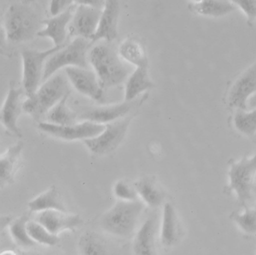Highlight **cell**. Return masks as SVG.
Wrapping results in <instances>:
<instances>
[{"label": "cell", "mask_w": 256, "mask_h": 255, "mask_svg": "<svg viewBox=\"0 0 256 255\" xmlns=\"http://www.w3.org/2000/svg\"><path fill=\"white\" fill-rule=\"evenodd\" d=\"M120 56L119 52L108 42L98 44L89 51L90 64L103 90L122 84L128 76L130 69Z\"/></svg>", "instance_id": "6da1fadb"}, {"label": "cell", "mask_w": 256, "mask_h": 255, "mask_svg": "<svg viewBox=\"0 0 256 255\" xmlns=\"http://www.w3.org/2000/svg\"><path fill=\"white\" fill-rule=\"evenodd\" d=\"M42 21L34 7L28 3H14L4 16L6 38L12 43L28 42L40 31Z\"/></svg>", "instance_id": "7a4b0ae2"}, {"label": "cell", "mask_w": 256, "mask_h": 255, "mask_svg": "<svg viewBox=\"0 0 256 255\" xmlns=\"http://www.w3.org/2000/svg\"><path fill=\"white\" fill-rule=\"evenodd\" d=\"M68 94L70 90L66 78L62 74H55L43 82L34 96L28 98L24 103V111L36 120H42Z\"/></svg>", "instance_id": "3957f363"}, {"label": "cell", "mask_w": 256, "mask_h": 255, "mask_svg": "<svg viewBox=\"0 0 256 255\" xmlns=\"http://www.w3.org/2000/svg\"><path fill=\"white\" fill-rule=\"evenodd\" d=\"M144 207V202L140 200H119L102 216L100 225L112 235L130 236L136 229Z\"/></svg>", "instance_id": "277c9868"}, {"label": "cell", "mask_w": 256, "mask_h": 255, "mask_svg": "<svg viewBox=\"0 0 256 255\" xmlns=\"http://www.w3.org/2000/svg\"><path fill=\"white\" fill-rule=\"evenodd\" d=\"M92 42L84 38H74V40L62 49L50 56L44 67L42 81H46L62 68L78 67L90 69L88 60Z\"/></svg>", "instance_id": "5b68a950"}, {"label": "cell", "mask_w": 256, "mask_h": 255, "mask_svg": "<svg viewBox=\"0 0 256 255\" xmlns=\"http://www.w3.org/2000/svg\"><path fill=\"white\" fill-rule=\"evenodd\" d=\"M256 176V154L252 158L244 156L239 162L230 164L228 190L234 192L240 204L244 207L254 196Z\"/></svg>", "instance_id": "8992f818"}, {"label": "cell", "mask_w": 256, "mask_h": 255, "mask_svg": "<svg viewBox=\"0 0 256 255\" xmlns=\"http://www.w3.org/2000/svg\"><path fill=\"white\" fill-rule=\"evenodd\" d=\"M64 46H54L47 50L38 51L35 50H24L22 52L23 60L24 90L28 98L32 97L40 88V82L42 80L46 60ZM47 61V60H46Z\"/></svg>", "instance_id": "52a82bcc"}, {"label": "cell", "mask_w": 256, "mask_h": 255, "mask_svg": "<svg viewBox=\"0 0 256 255\" xmlns=\"http://www.w3.org/2000/svg\"><path fill=\"white\" fill-rule=\"evenodd\" d=\"M131 118H120L106 124V129L100 135L84 140L90 151L95 154H108L120 144L125 136Z\"/></svg>", "instance_id": "ba28073f"}, {"label": "cell", "mask_w": 256, "mask_h": 255, "mask_svg": "<svg viewBox=\"0 0 256 255\" xmlns=\"http://www.w3.org/2000/svg\"><path fill=\"white\" fill-rule=\"evenodd\" d=\"M38 128L42 132L60 139L65 140H84L100 135L106 129V124L84 121L80 124L62 126L52 124L47 122H41L38 124Z\"/></svg>", "instance_id": "9c48e42d"}, {"label": "cell", "mask_w": 256, "mask_h": 255, "mask_svg": "<svg viewBox=\"0 0 256 255\" xmlns=\"http://www.w3.org/2000/svg\"><path fill=\"white\" fill-rule=\"evenodd\" d=\"M102 14L101 9L78 4L68 26L70 36L84 38L91 40L96 32Z\"/></svg>", "instance_id": "30bf717a"}, {"label": "cell", "mask_w": 256, "mask_h": 255, "mask_svg": "<svg viewBox=\"0 0 256 255\" xmlns=\"http://www.w3.org/2000/svg\"><path fill=\"white\" fill-rule=\"evenodd\" d=\"M65 72L67 78L78 92L94 100H102L103 88L95 72L78 67L66 68Z\"/></svg>", "instance_id": "8fae6325"}, {"label": "cell", "mask_w": 256, "mask_h": 255, "mask_svg": "<svg viewBox=\"0 0 256 255\" xmlns=\"http://www.w3.org/2000/svg\"><path fill=\"white\" fill-rule=\"evenodd\" d=\"M23 93L22 88L12 86L1 110L2 124L8 132L18 138L22 136L18 121L22 110H24Z\"/></svg>", "instance_id": "7c38bea8"}, {"label": "cell", "mask_w": 256, "mask_h": 255, "mask_svg": "<svg viewBox=\"0 0 256 255\" xmlns=\"http://www.w3.org/2000/svg\"><path fill=\"white\" fill-rule=\"evenodd\" d=\"M256 92V62L248 68L233 84L228 94V103L232 108L246 110L247 100Z\"/></svg>", "instance_id": "4fadbf2b"}, {"label": "cell", "mask_w": 256, "mask_h": 255, "mask_svg": "<svg viewBox=\"0 0 256 255\" xmlns=\"http://www.w3.org/2000/svg\"><path fill=\"white\" fill-rule=\"evenodd\" d=\"M120 12V8L119 2L116 0L106 1L96 32L91 38L92 43L100 40H104L108 43H110L118 38Z\"/></svg>", "instance_id": "5bb4252c"}, {"label": "cell", "mask_w": 256, "mask_h": 255, "mask_svg": "<svg viewBox=\"0 0 256 255\" xmlns=\"http://www.w3.org/2000/svg\"><path fill=\"white\" fill-rule=\"evenodd\" d=\"M36 222L43 225L49 232L56 236L67 230H72L82 223L78 214H68L58 210H48L38 212Z\"/></svg>", "instance_id": "9a60e30c"}, {"label": "cell", "mask_w": 256, "mask_h": 255, "mask_svg": "<svg viewBox=\"0 0 256 255\" xmlns=\"http://www.w3.org/2000/svg\"><path fill=\"white\" fill-rule=\"evenodd\" d=\"M76 7V4H74L64 13L43 21V24L46 25V28L40 30L37 36L38 37L50 38L55 46H65L68 26Z\"/></svg>", "instance_id": "2e32d148"}, {"label": "cell", "mask_w": 256, "mask_h": 255, "mask_svg": "<svg viewBox=\"0 0 256 255\" xmlns=\"http://www.w3.org/2000/svg\"><path fill=\"white\" fill-rule=\"evenodd\" d=\"M132 105L131 102H125L110 106L89 108L82 111L78 118L96 124H108L125 116L132 109Z\"/></svg>", "instance_id": "e0dca14e"}, {"label": "cell", "mask_w": 256, "mask_h": 255, "mask_svg": "<svg viewBox=\"0 0 256 255\" xmlns=\"http://www.w3.org/2000/svg\"><path fill=\"white\" fill-rule=\"evenodd\" d=\"M157 222L155 218L146 219L139 228L133 241L134 255H158L157 252Z\"/></svg>", "instance_id": "ac0fdd59"}, {"label": "cell", "mask_w": 256, "mask_h": 255, "mask_svg": "<svg viewBox=\"0 0 256 255\" xmlns=\"http://www.w3.org/2000/svg\"><path fill=\"white\" fill-rule=\"evenodd\" d=\"M180 225L174 207L166 202L163 207L160 238L166 247H172L178 243L180 237Z\"/></svg>", "instance_id": "d6986e66"}, {"label": "cell", "mask_w": 256, "mask_h": 255, "mask_svg": "<svg viewBox=\"0 0 256 255\" xmlns=\"http://www.w3.org/2000/svg\"><path fill=\"white\" fill-rule=\"evenodd\" d=\"M133 186L136 188L139 198H142L144 204L152 208L160 206L162 204L164 198V193L154 178L151 177H143L134 182Z\"/></svg>", "instance_id": "ffe728a7"}, {"label": "cell", "mask_w": 256, "mask_h": 255, "mask_svg": "<svg viewBox=\"0 0 256 255\" xmlns=\"http://www.w3.org/2000/svg\"><path fill=\"white\" fill-rule=\"evenodd\" d=\"M28 206L30 212H41L48 210H58L67 212L66 207L56 186H52L48 190L34 198Z\"/></svg>", "instance_id": "44dd1931"}, {"label": "cell", "mask_w": 256, "mask_h": 255, "mask_svg": "<svg viewBox=\"0 0 256 255\" xmlns=\"http://www.w3.org/2000/svg\"><path fill=\"white\" fill-rule=\"evenodd\" d=\"M154 86L148 74V68H136L126 84V102H131L144 92L154 88Z\"/></svg>", "instance_id": "7402d4cb"}, {"label": "cell", "mask_w": 256, "mask_h": 255, "mask_svg": "<svg viewBox=\"0 0 256 255\" xmlns=\"http://www.w3.org/2000/svg\"><path fill=\"white\" fill-rule=\"evenodd\" d=\"M24 144L18 142L10 147L0 158V177L1 182L12 181L14 174L18 168Z\"/></svg>", "instance_id": "603a6c76"}, {"label": "cell", "mask_w": 256, "mask_h": 255, "mask_svg": "<svg viewBox=\"0 0 256 255\" xmlns=\"http://www.w3.org/2000/svg\"><path fill=\"white\" fill-rule=\"evenodd\" d=\"M188 8L193 13L204 16H221L236 10V7L226 0H202L190 3Z\"/></svg>", "instance_id": "cb8c5ba5"}, {"label": "cell", "mask_w": 256, "mask_h": 255, "mask_svg": "<svg viewBox=\"0 0 256 255\" xmlns=\"http://www.w3.org/2000/svg\"><path fill=\"white\" fill-rule=\"evenodd\" d=\"M120 56L130 64L137 68H148V58L144 48L139 40L127 38L120 45Z\"/></svg>", "instance_id": "d4e9b609"}, {"label": "cell", "mask_w": 256, "mask_h": 255, "mask_svg": "<svg viewBox=\"0 0 256 255\" xmlns=\"http://www.w3.org/2000/svg\"><path fill=\"white\" fill-rule=\"evenodd\" d=\"M70 94L66 96L58 104L55 105L46 116L47 122L58 126H68L76 124L78 116L66 104Z\"/></svg>", "instance_id": "484cf974"}, {"label": "cell", "mask_w": 256, "mask_h": 255, "mask_svg": "<svg viewBox=\"0 0 256 255\" xmlns=\"http://www.w3.org/2000/svg\"><path fill=\"white\" fill-rule=\"evenodd\" d=\"M80 255H109L108 249L104 242L92 232L84 234L79 240Z\"/></svg>", "instance_id": "4316f807"}, {"label": "cell", "mask_w": 256, "mask_h": 255, "mask_svg": "<svg viewBox=\"0 0 256 255\" xmlns=\"http://www.w3.org/2000/svg\"><path fill=\"white\" fill-rule=\"evenodd\" d=\"M28 222V216H22L14 220L10 228V234L14 241L23 248L34 247L37 244L28 234L26 228Z\"/></svg>", "instance_id": "83f0119b"}, {"label": "cell", "mask_w": 256, "mask_h": 255, "mask_svg": "<svg viewBox=\"0 0 256 255\" xmlns=\"http://www.w3.org/2000/svg\"><path fill=\"white\" fill-rule=\"evenodd\" d=\"M28 234L32 240L36 243L48 246H56L59 242L58 236L49 232L46 228L38 222L29 220L28 224Z\"/></svg>", "instance_id": "f1b7e54d"}, {"label": "cell", "mask_w": 256, "mask_h": 255, "mask_svg": "<svg viewBox=\"0 0 256 255\" xmlns=\"http://www.w3.org/2000/svg\"><path fill=\"white\" fill-rule=\"evenodd\" d=\"M234 124L240 133L248 136L254 134L256 132V109L251 112L238 110L234 118Z\"/></svg>", "instance_id": "f546056e"}, {"label": "cell", "mask_w": 256, "mask_h": 255, "mask_svg": "<svg viewBox=\"0 0 256 255\" xmlns=\"http://www.w3.org/2000/svg\"><path fill=\"white\" fill-rule=\"evenodd\" d=\"M232 218L244 232L256 234V208L245 207L244 212H234Z\"/></svg>", "instance_id": "4dcf8cb0"}, {"label": "cell", "mask_w": 256, "mask_h": 255, "mask_svg": "<svg viewBox=\"0 0 256 255\" xmlns=\"http://www.w3.org/2000/svg\"><path fill=\"white\" fill-rule=\"evenodd\" d=\"M114 194L120 200L128 202L138 200V194L136 188L125 180H119L115 183L114 186Z\"/></svg>", "instance_id": "1f68e13d"}, {"label": "cell", "mask_w": 256, "mask_h": 255, "mask_svg": "<svg viewBox=\"0 0 256 255\" xmlns=\"http://www.w3.org/2000/svg\"><path fill=\"white\" fill-rule=\"evenodd\" d=\"M233 2L238 4L246 14L248 26H252L256 19V0H234Z\"/></svg>", "instance_id": "d6a6232c"}, {"label": "cell", "mask_w": 256, "mask_h": 255, "mask_svg": "<svg viewBox=\"0 0 256 255\" xmlns=\"http://www.w3.org/2000/svg\"><path fill=\"white\" fill-rule=\"evenodd\" d=\"M74 1H68V0H54L50 2V12L52 16H56L70 8L74 4Z\"/></svg>", "instance_id": "836d02e7"}, {"label": "cell", "mask_w": 256, "mask_h": 255, "mask_svg": "<svg viewBox=\"0 0 256 255\" xmlns=\"http://www.w3.org/2000/svg\"><path fill=\"white\" fill-rule=\"evenodd\" d=\"M74 2L77 4H85V6H90L101 10H103L106 4V1H98V0H77L74 1Z\"/></svg>", "instance_id": "e575fe53"}, {"label": "cell", "mask_w": 256, "mask_h": 255, "mask_svg": "<svg viewBox=\"0 0 256 255\" xmlns=\"http://www.w3.org/2000/svg\"><path fill=\"white\" fill-rule=\"evenodd\" d=\"M247 106L250 109H256V94H253L250 96L247 100Z\"/></svg>", "instance_id": "d590c367"}, {"label": "cell", "mask_w": 256, "mask_h": 255, "mask_svg": "<svg viewBox=\"0 0 256 255\" xmlns=\"http://www.w3.org/2000/svg\"><path fill=\"white\" fill-rule=\"evenodd\" d=\"M18 255H44L42 254L38 253V252H20L18 253Z\"/></svg>", "instance_id": "8d00e7d4"}, {"label": "cell", "mask_w": 256, "mask_h": 255, "mask_svg": "<svg viewBox=\"0 0 256 255\" xmlns=\"http://www.w3.org/2000/svg\"><path fill=\"white\" fill-rule=\"evenodd\" d=\"M0 255H18V254L16 253L11 250H5V252H2Z\"/></svg>", "instance_id": "74e56055"}]
</instances>
